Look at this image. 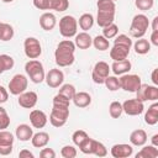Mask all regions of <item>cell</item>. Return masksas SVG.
<instances>
[{
	"mask_svg": "<svg viewBox=\"0 0 158 158\" xmlns=\"http://www.w3.org/2000/svg\"><path fill=\"white\" fill-rule=\"evenodd\" d=\"M69 101L64 96L57 94L53 98V109L49 115V122L54 127H62L65 125L69 117Z\"/></svg>",
	"mask_w": 158,
	"mask_h": 158,
	"instance_id": "cell-1",
	"label": "cell"
},
{
	"mask_svg": "<svg viewBox=\"0 0 158 158\" xmlns=\"http://www.w3.org/2000/svg\"><path fill=\"white\" fill-rule=\"evenodd\" d=\"M75 44L70 40H63L58 43L54 52V59L59 67H69L74 63Z\"/></svg>",
	"mask_w": 158,
	"mask_h": 158,
	"instance_id": "cell-2",
	"label": "cell"
},
{
	"mask_svg": "<svg viewBox=\"0 0 158 158\" xmlns=\"http://www.w3.org/2000/svg\"><path fill=\"white\" fill-rule=\"evenodd\" d=\"M148 26H149L148 17L143 14H138L132 19V22L130 26V35L135 38H141L144 36Z\"/></svg>",
	"mask_w": 158,
	"mask_h": 158,
	"instance_id": "cell-3",
	"label": "cell"
},
{
	"mask_svg": "<svg viewBox=\"0 0 158 158\" xmlns=\"http://www.w3.org/2000/svg\"><path fill=\"white\" fill-rule=\"evenodd\" d=\"M25 70L27 73V75L30 77V79L35 83V84H40L44 80V69L43 65L40 60L36 59H31L25 64Z\"/></svg>",
	"mask_w": 158,
	"mask_h": 158,
	"instance_id": "cell-4",
	"label": "cell"
},
{
	"mask_svg": "<svg viewBox=\"0 0 158 158\" xmlns=\"http://www.w3.org/2000/svg\"><path fill=\"white\" fill-rule=\"evenodd\" d=\"M78 21L70 15H65L59 20V32L63 37L70 38L77 35Z\"/></svg>",
	"mask_w": 158,
	"mask_h": 158,
	"instance_id": "cell-5",
	"label": "cell"
},
{
	"mask_svg": "<svg viewBox=\"0 0 158 158\" xmlns=\"http://www.w3.org/2000/svg\"><path fill=\"white\" fill-rule=\"evenodd\" d=\"M118 81H120V89H123L125 91H130V93H136L142 84L141 78L137 74H122Z\"/></svg>",
	"mask_w": 158,
	"mask_h": 158,
	"instance_id": "cell-6",
	"label": "cell"
},
{
	"mask_svg": "<svg viewBox=\"0 0 158 158\" xmlns=\"http://www.w3.org/2000/svg\"><path fill=\"white\" fill-rule=\"evenodd\" d=\"M23 49H25L26 57L30 58V59H36L42 53L41 43L35 37H27L25 40V42H23Z\"/></svg>",
	"mask_w": 158,
	"mask_h": 158,
	"instance_id": "cell-7",
	"label": "cell"
},
{
	"mask_svg": "<svg viewBox=\"0 0 158 158\" xmlns=\"http://www.w3.org/2000/svg\"><path fill=\"white\" fill-rule=\"evenodd\" d=\"M137 98L139 101H156L158 100V88L156 85H148V84H141L138 90L136 91Z\"/></svg>",
	"mask_w": 158,
	"mask_h": 158,
	"instance_id": "cell-8",
	"label": "cell"
},
{
	"mask_svg": "<svg viewBox=\"0 0 158 158\" xmlns=\"http://www.w3.org/2000/svg\"><path fill=\"white\" fill-rule=\"evenodd\" d=\"M27 84H28V80H27L26 75L16 74L12 77V79L9 83V91L12 95H20L21 93L26 91Z\"/></svg>",
	"mask_w": 158,
	"mask_h": 158,
	"instance_id": "cell-9",
	"label": "cell"
},
{
	"mask_svg": "<svg viewBox=\"0 0 158 158\" xmlns=\"http://www.w3.org/2000/svg\"><path fill=\"white\" fill-rule=\"evenodd\" d=\"M110 73V67L106 62H98L95 65H94V69H93V73H91V78L94 80V83L96 84H104L105 81V78L109 75Z\"/></svg>",
	"mask_w": 158,
	"mask_h": 158,
	"instance_id": "cell-10",
	"label": "cell"
},
{
	"mask_svg": "<svg viewBox=\"0 0 158 158\" xmlns=\"http://www.w3.org/2000/svg\"><path fill=\"white\" fill-rule=\"evenodd\" d=\"M143 101H139L138 99H128L122 104V110L128 116H137L143 112Z\"/></svg>",
	"mask_w": 158,
	"mask_h": 158,
	"instance_id": "cell-11",
	"label": "cell"
},
{
	"mask_svg": "<svg viewBox=\"0 0 158 158\" xmlns=\"http://www.w3.org/2000/svg\"><path fill=\"white\" fill-rule=\"evenodd\" d=\"M44 79H46V83H47V85L49 88H59L63 84L64 74H63V72L60 69L54 68V69H51L46 74Z\"/></svg>",
	"mask_w": 158,
	"mask_h": 158,
	"instance_id": "cell-12",
	"label": "cell"
},
{
	"mask_svg": "<svg viewBox=\"0 0 158 158\" xmlns=\"http://www.w3.org/2000/svg\"><path fill=\"white\" fill-rule=\"evenodd\" d=\"M111 156L114 158H127L131 157L133 153V148L131 144H126V143H118V144H114L111 147Z\"/></svg>",
	"mask_w": 158,
	"mask_h": 158,
	"instance_id": "cell-13",
	"label": "cell"
},
{
	"mask_svg": "<svg viewBox=\"0 0 158 158\" xmlns=\"http://www.w3.org/2000/svg\"><path fill=\"white\" fill-rule=\"evenodd\" d=\"M37 94L35 91H23L19 95V105L25 109H32L37 104Z\"/></svg>",
	"mask_w": 158,
	"mask_h": 158,
	"instance_id": "cell-14",
	"label": "cell"
},
{
	"mask_svg": "<svg viewBox=\"0 0 158 158\" xmlns=\"http://www.w3.org/2000/svg\"><path fill=\"white\" fill-rule=\"evenodd\" d=\"M47 115L41 110H32L30 112V122L35 128H43L47 123Z\"/></svg>",
	"mask_w": 158,
	"mask_h": 158,
	"instance_id": "cell-15",
	"label": "cell"
},
{
	"mask_svg": "<svg viewBox=\"0 0 158 158\" xmlns=\"http://www.w3.org/2000/svg\"><path fill=\"white\" fill-rule=\"evenodd\" d=\"M130 49L128 47L121 46V44H114V47L110 49V57L114 60H122L126 59L130 54Z\"/></svg>",
	"mask_w": 158,
	"mask_h": 158,
	"instance_id": "cell-16",
	"label": "cell"
},
{
	"mask_svg": "<svg viewBox=\"0 0 158 158\" xmlns=\"http://www.w3.org/2000/svg\"><path fill=\"white\" fill-rule=\"evenodd\" d=\"M56 23H57V19L52 12H44L40 17V26L44 31H52L56 27Z\"/></svg>",
	"mask_w": 158,
	"mask_h": 158,
	"instance_id": "cell-17",
	"label": "cell"
},
{
	"mask_svg": "<svg viewBox=\"0 0 158 158\" xmlns=\"http://www.w3.org/2000/svg\"><path fill=\"white\" fill-rule=\"evenodd\" d=\"M131 67H132L131 62L126 58V59H122V60H114V63L111 65V69H112L115 75H122V74H126L127 72H130Z\"/></svg>",
	"mask_w": 158,
	"mask_h": 158,
	"instance_id": "cell-18",
	"label": "cell"
},
{
	"mask_svg": "<svg viewBox=\"0 0 158 158\" xmlns=\"http://www.w3.org/2000/svg\"><path fill=\"white\" fill-rule=\"evenodd\" d=\"M75 47H79L80 49H88L93 44V38L88 32H80L75 35V41H74Z\"/></svg>",
	"mask_w": 158,
	"mask_h": 158,
	"instance_id": "cell-19",
	"label": "cell"
},
{
	"mask_svg": "<svg viewBox=\"0 0 158 158\" xmlns=\"http://www.w3.org/2000/svg\"><path fill=\"white\" fill-rule=\"evenodd\" d=\"M72 100H73V102L77 107H86L91 104V96L85 91L75 93Z\"/></svg>",
	"mask_w": 158,
	"mask_h": 158,
	"instance_id": "cell-20",
	"label": "cell"
},
{
	"mask_svg": "<svg viewBox=\"0 0 158 158\" xmlns=\"http://www.w3.org/2000/svg\"><path fill=\"white\" fill-rule=\"evenodd\" d=\"M15 133H16V138H19L22 142H26V141H30L32 138L33 131L28 125L22 123V125H19L16 127V132Z\"/></svg>",
	"mask_w": 158,
	"mask_h": 158,
	"instance_id": "cell-21",
	"label": "cell"
},
{
	"mask_svg": "<svg viewBox=\"0 0 158 158\" xmlns=\"http://www.w3.org/2000/svg\"><path fill=\"white\" fill-rule=\"evenodd\" d=\"M130 142H131V144L137 146V147L143 146L147 142V133H146V131L141 130V128L132 131L131 135H130Z\"/></svg>",
	"mask_w": 158,
	"mask_h": 158,
	"instance_id": "cell-22",
	"label": "cell"
},
{
	"mask_svg": "<svg viewBox=\"0 0 158 158\" xmlns=\"http://www.w3.org/2000/svg\"><path fill=\"white\" fill-rule=\"evenodd\" d=\"M31 142H32V146L33 147H36V148H43L49 142V135L47 132H37V133L32 135Z\"/></svg>",
	"mask_w": 158,
	"mask_h": 158,
	"instance_id": "cell-23",
	"label": "cell"
},
{
	"mask_svg": "<svg viewBox=\"0 0 158 158\" xmlns=\"http://www.w3.org/2000/svg\"><path fill=\"white\" fill-rule=\"evenodd\" d=\"M144 122L151 126H153L158 122V102H154L148 107V110L144 115Z\"/></svg>",
	"mask_w": 158,
	"mask_h": 158,
	"instance_id": "cell-24",
	"label": "cell"
},
{
	"mask_svg": "<svg viewBox=\"0 0 158 158\" xmlns=\"http://www.w3.org/2000/svg\"><path fill=\"white\" fill-rule=\"evenodd\" d=\"M96 6H98V12L115 14V10H116L115 1H112V0H98Z\"/></svg>",
	"mask_w": 158,
	"mask_h": 158,
	"instance_id": "cell-25",
	"label": "cell"
},
{
	"mask_svg": "<svg viewBox=\"0 0 158 158\" xmlns=\"http://www.w3.org/2000/svg\"><path fill=\"white\" fill-rule=\"evenodd\" d=\"M133 47H135V52H136L137 54H146V53H148L149 49H151V43H149L148 40H144V38L141 37L139 40H137V41L135 42Z\"/></svg>",
	"mask_w": 158,
	"mask_h": 158,
	"instance_id": "cell-26",
	"label": "cell"
},
{
	"mask_svg": "<svg viewBox=\"0 0 158 158\" xmlns=\"http://www.w3.org/2000/svg\"><path fill=\"white\" fill-rule=\"evenodd\" d=\"M156 157H158V149H157V147H154L152 144L143 147L136 154V158H156Z\"/></svg>",
	"mask_w": 158,
	"mask_h": 158,
	"instance_id": "cell-27",
	"label": "cell"
},
{
	"mask_svg": "<svg viewBox=\"0 0 158 158\" xmlns=\"http://www.w3.org/2000/svg\"><path fill=\"white\" fill-rule=\"evenodd\" d=\"M14 37V28L11 25L0 22V41H10Z\"/></svg>",
	"mask_w": 158,
	"mask_h": 158,
	"instance_id": "cell-28",
	"label": "cell"
},
{
	"mask_svg": "<svg viewBox=\"0 0 158 158\" xmlns=\"http://www.w3.org/2000/svg\"><path fill=\"white\" fill-rule=\"evenodd\" d=\"M115 20V14H110V12H98V17H96V22L100 27H105L110 23H112Z\"/></svg>",
	"mask_w": 158,
	"mask_h": 158,
	"instance_id": "cell-29",
	"label": "cell"
},
{
	"mask_svg": "<svg viewBox=\"0 0 158 158\" xmlns=\"http://www.w3.org/2000/svg\"><path fill=\"white\" fill-rule=\"evenodd\" d=\"M69 7L68 0H48V10H56V11H65Z\"/></svg>",
	"mask_w": 158,
	"mask_h": 158,
	"instance_id": "cell-30",
	"label": "cell"
},
{
	"mask_svg": "<svg viewBox=\"0 0 158 158\" xmlns=\"http://www.w3.org/2000/svg\"><path fill=\"white\" fill-rule=\"evenodd\" d=\"M93 25H94V16L91 14H83L79 17V26L85 32L88 30H90L93 27Z\"/></svg>",
	"mask_w": 158,
	"mask_h": 158,
	"instance_id": "cell-31",
	"label": "cell"
},
{
	"mask_svg": "<svg viewBox=\"0 0 158 158\" xmlns=\"http://www.w3.org/2000/svg\"><path fill=\"white\" fill-rule=\"evenodd\" d=\"M15 62L14 58L7 56V54H0V74L4 73L5 70H9L14 67Z\"/></svg>",
	"mask_w": 158,
	"mask_h": 158,
	"instance_id": "cell-32",
	"label": "cell"
},
{
	"mask_svg": "<svg viewBox=\"0 0 158 158\" xmlns=\"http://www.w3.org/2000/svg\"><path fill=\"white\" fill-rule=\"evenodd\" d=\"M75 93H77V91H75V88H74V85H72V84H64V85H62V86L59 88V91H58L59 95L64 96V98L68 99V100H72Z\"/></svg>",
	"mask_w": 158,
	"mask_h": 158,
	"instance_id": "cell-33",
	"label": "cell"
},
{
	"mask_svg": "<svg viewBox=\"0 0 158 158\" xmlns=\"http://www.w3.org/2000/svg\"><path fill=\"white\" fill-rule=\"evenodd\" d=\"M93 46L99 51H106V49H109L110 43H109V40L105 38L104 36H96L93 40Z\"/></svg>",
	"mask_w": 158,
	"mask_h": 158,
	"instance_id": "cell-34",
	"label": "cell"
},
{
	"mask_svg": "<svg viewBox=\"0 0 158 158\" xmlns=\"http://www.w3.org/2000/svg\"><path fill=\"white\" fill-rule=\"evenodd\" d=\"M117 33H118V27L114 22L110 23V25H107V26H105V27H102V36L105 38H107V40L116 37Z\"/></svg>",
	"mask_w": 158,
	"mask_h": 158,
	"instance_id": "cell-35",
	"label": "cell"
},
{
	"mask_svg": "<svg viewBox=\"0 0 158 158\" xmlns=\"http://www.w3.org/2000/svg\"><path fill=\"white\" fill-rule=\"evenodd\" d=\"M109 112H110V116L112 118H118L121 116V114L123 112L122 110V104L118 102V101H112L109 106Z\"/></svg>",
	"mask_w": 158,
	"mask_h": 158,
	"instance_id": "cell-36",
	"label": "cell"
},
{
	"mask_svg": "<svg viewBox=\"0 0 158 158\" xmlns=\"http://www.w3.org/2000/svg\"><path fill=\"white\" fill-rule=\"evenodd\" d=\"M91 154L98 156V157H105L107 154V149L101 142L94 139V142H93V153Z\"/></svg>",
	"mask_w": 158,
	"mask_h": 158,
	"instance_id": "cell-37",
	"label": "cell"
},
{
	"mask_svg": "<svg viewBox=\"0 0 158 158\" xmlns=\"http://www.w3.org/2000/svg\"><path fill=\"white\" fill-rule=\"evenodd\" d=\"M89 137V135L85 132V131H83V130H77L73 135H72V139H73V143L75 144V146H80L86 138Z\"/></svg>",
	"mask_w": 158,
	"mask_h": 158,
	"instance_id": "cell-38",
	"label": "cell"
},
{
	"mask_svg": "<svg viewBox=\"0 0 158 158\" xmlns=\"http://www.w3.org/2000/svg\"><path fill=\"white\" fill-rule=\"evenodd\" d=\"M104 84L106 85V88H107L110 91H116V90L120 89V81H118V79H117L116 77H110V75H107V77L105 78Z\"/></svg>",
	"mask_w": 158,
	"mask_h": 158,
	"instance_id": "cell-39",
	"label": "cell"
},
{
	"mask_svg": "<svg viewBox=\"0 0 158 158\" xmlns=\"http://www.w3.org/2000/svg\"><path fill=\"white\" fill-rule=\"evenodd\" d=\"M14 136L11 132L9 131H5V130H1L0 131V144H4V146H10V144H14Z\"/></svg>",
	"mask_w": 158,
	"mask_h": 158,
	"instance_id": "cell-40",
	"label": "cell"
},
{
	"mask_svg": "<svg viewBox=\"0 0 158 158\" xmlns=\"http://www.w3.org/2000/svg\"><path fill=\"white\" fill-rule=\"evenodd\" d=\"M135 5L138 10L147 11L151 10L154 5V0H135Z\"/></svg>",
	"mask_w": 158,
	"mask_h": 158,
	"instance_id": "cell-41",
	"label": "cell"
},
{
	"mask_svg": "<svg viewBox=\"0 0 158 158\" xmlns=\"http://www.w3.org/2000/svg\"><path fill=\"white\" fill-rule=\"evenodd\" d=\"M9 125H10V117L6 112V110L2 106H0V131L7 128Z\"/></svg>",
	"mask_w": 158,
	"mask_h": 158,
	"instance_id": "cell-42",
	"label": "cell"
},
{
	"mask_svg": "<svg viewBox=\"0 0 158 158\" xmlns=\"http://www.w3.org/2000/svg\"><path fill=\"white\" fill-rule=\"evenodd\" d=\"M114 44H121V46H125V47L131 48L132 47V40L128 36H126V35L122 33V35L116 36V38L114 41Z\"/></svg>",
	"mask_w": 158,
	"mask_h": 158,
	"instance_id": "cell-43",
	"label": "cell"
},
{
	"mask_svg": "<svg viewBox=\"0 0 158 158\" xmlns=\"http://www.w3.org/2000/svg\"><path fill=\"white\" fill-rule=\"evenodd\" d=\"M93 142H94V139L90 138V137H88V138L79 146L80 151H81L84 154H91V153H93Z\"/></svg>",
	"mask_w": 158,
	"mask_h": 158,
	"instance_id": "cell-44",
	"label": "cell"
},
{
	"mask_svg": "<svg viewBox=\"0 0 158 158\" xmlns=\"http://www.w3.org/2000/svg\"><path fill=\"white\" fill-rule=\"evenodd\" d=\"M60 154L63 158H75L77 157V149L73 146H64L60 149Z\"/></svg>",
	"mask_w": 158,
	"mask_h": 158,
	"instance_id": "cell-45",
	"label": "cell"
},
{
	"mask_svg": "<svg viewBox=\"0 0 158 158\" xmlns=\"http://www.w3.org/2000/svg\"><path fill=\"white\" fill-rule=\"evenodd\" d=\"M41 158H56V152L52 148H43L40 153Z\"/></svg>",
	"mask_w": 158,
	"mask_h": 158,
	"instance_id": "cell-46",
	"label": "cell"
},
{
	"mask_svg": "<svg viewBox=\"0 0 158 158\" xmlns=\"http://www.w3.org/2000/svg\"><path fill=\"white\" fill-rule=\"evenodd\" d=\"M33 5L38 10H48V0H33Z\"/></svg>",
	"mask_w": 158,
	"mask_h": 158,
	"instance_id": "cell-47",
	"label": "cell"
},
{
	"mask_svg": "<svg viewBox=\"0 0 158 158\" xmlns=\"http://www.w3.org/2000/svg\"><path fill=\"white\" fill-rule=\"evenodd\" d=\"M11 152H12V144H10V146L0 144V154L1 156H9V154H11Z\"/></svg>",
	"mask_w": 158,
	"mask_h": 158,
	"instance_id": "cell-48",
	"label": "cell"
},
{
	"mask_svg": "<svg viewBox=\"0 0 158 158\" xmlns=\"http://www.w3.org/2000/svg\"><path fill=\"white\" fill-rule=\"evenodd\" d=\"M7 98H9V93L7 90L0 85V104H4L7 101Z\"/></svg>",
	"mask_w": 158,
	"mask_h": 158,
	"instance_id": "cell-49",
	"label": "cell"
},
{
	"mask_svg": "<svg viewBox=\"0 0 158 158\" xmlns=\"http://www.w3.org/2000/svg\"><path fill=\"white\" fill-rule=\"evenodd\" d=\"M19 157H20V158H33L35 156H33V153L30 152L28 149H22V151H20Z\"/></svg>",
	"mask_w": 158,
	"mask_h": 158,
	"instance_id": "cell-50",
	"label": "cell"
},
{
	"mask_svg": "<svg viewBox=\"0 0 158 158\" xmlns=\"http://www.w3.org/2000/svg\"><path fill=\"white\" fill-rule=\"evenodd\" d=\"M151 43L158 46V31H153L151 35Z\"/></svg>",
	"mask_w": 158,
	"mask_h": 158,
	"instance_id": "cell-51",
	"label": "cell"
},
{
	"mask_svg": "<svg viewBox=\"0 0 158 158\" xmlns=\"http://www.w3.org/2000/svg\"><path fill=\"white\" fill-rule=\"evenodd\" d=\"M157 73H158V69H154L152 72V81L154 85H158V78H157Z\"/></svg>",
	"mask_w": 158,
	"mask_h": 158,
	"instance_id": "cell-52",
	"label": "cell"
},
{
	"mask_svg": "<svg viewBox=\"0 0 158 158\" xmlns=\"http://www.w3.org/2000/svg\"><path fill=\"white\" fill-rule=\"evenodd\" d=\"M157 22H158V17L156 16L153 19V22H152V30L153 31H158V27H157Z\"/></svg>",
	"mask_w": 158,
	"mask_h": 158,
	"instance_id": "cell-53",
	"label": "cell"
},
{
	"mask_svg": "<svg viewBox=\"0 0 158 158\" xmlns=\"http://www.w3.org/2000/svg\"><path fill=\"white\" fill-rule=\"evenodd\" d=\"M152 146L158 147V135H154V136L152 137Z\"/></svg>",
	"mask_w": 158,
	"mask_h": 158,
	"instance_id": "cell-54",
	"label": "cell"
},
{
	"mask_svg": "<svg viewBox=\"0 0 158 158\" xmlns=\"http://www.w3.org/2000/svg\"><path fill=\"white\" fill-rule=\"evenodd\" d=\"M4 2H11V1H14V0H2Z\"/></svg>",
	"mask_w": 158,
	"mask_h": 158,
	"instance_id": "cell-55",
	"label": "cell"
},
{
	"mask_svg": "<svg viewBox=\"0 0 158 158\" xmlns=\"http://www.w3.org/2000/svg\"><path fill=\"white\" fill-rule=\"evenodd\" d=\"M112 1H115V0H112Z\"/></svg>",
	"mask_w": 158,
	"mask_h": 158,
	"instance_id": "cell-56",
	"label": "cell"
}]
</instances>
